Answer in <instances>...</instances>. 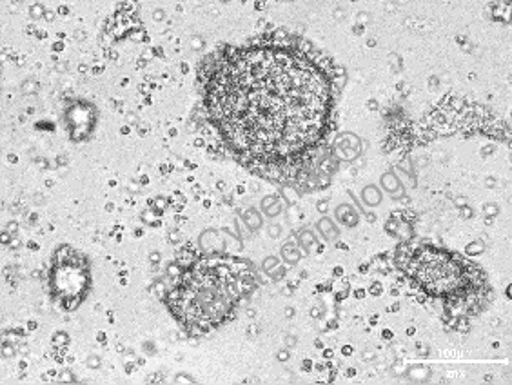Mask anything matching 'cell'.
Masks as SVG:
<instances>
[{"label": "cell", "instance_id": "cell-4", "mask_svg": "<svg viewBox=\"0 0 512 385\" xmlns=\"http://www.w3.org/2000/svg\"><path fill=\"white\" fill-rule=\"evenodd\" d=\"M62 48H64V46H62V44H57V46H55V50H57V51H62Z\"/></svg>", "mask_w": 512, "mask_h": 385}, {"label": "cell", "instance_id": "cell-3", "mask_svg": "<svg viewBox=\"0 0 512 385\" xmlns=\"http://www.w3.org/2000/svg\"><path fill=\"white\" fill-rule=\"evenodd\" d=\"M400 267L431 297L463 300L476 287L473 264L440 247H416L405 255Z\"/></svg>", "mask_w": 512, "mask_h": 385}, {"label": "cell", "instance_id": "cell-1", "mask_svg": "<svg viewBox=\"0 0 512 385\" xmlns=\"http://www.w3.org/2000/svg\"><path fill=\"white\" fill-rule=\"evenodd\" d=\"M206 106L231 148L275 164L324 137L333 82L304 51L266 44L235 51L218 64Z\"/></svg>", "mask_w": 512, "mask_h": 385}, {"label": "cell", "instance_id": "cell-2", "mask_svg": "<svg viewBox=\"0 0 512 385\" xmlns=\"http://www.w3.org/2000/svg\"><path fill=\"white\" fill-rule=\"evenodd\" d=\"M237 280L227 266L200 262L169 295V307L188 326H220L237 306Z\"/></svg>", "mask_w": 512, "mask_h": 385}]
</instances>
